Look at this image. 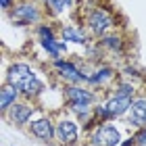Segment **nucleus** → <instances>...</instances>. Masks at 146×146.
I'll return each instance as SVG.
<instances>
[{"label":"nucleus","instance_id":"obj_1","mask_svg":"<svg viewBox=\"0 0 146 146\" xmlns=\"http://www.w3.org/2000/svg\"><path fill=\"white\" fill-rule=\"evenodd\" d=\"M42 6L36 0H19L9 11V17L15 25H31L42 21Z\"/></svg>","mask_w":146,"mask_h":146},{"label":"nucleus","instance_id":"obj_2","mask_svg":"<svg viewBox=\"0 0 146 146\" xmlns=\"http://www.w3.org/2000/svg\"><path fill=\"white\" fill-rule=\"evenodd\" d=\"M86 27L92 36H107L109 31L115 27V17L111 15V11H107L104 6H94L88 15H86Z\"/></svg>","mask_w":146,"mask_h":146},{"label":"nucleus","instance_id":"obj_3","mask_svg":"<svg viewBox=\"0 0 146 146\" xmlns=\"http://www.w3.org/2000/svg\"><path fill=\"white\" fill-rule=\"evenodd\" d=\"M123 138H121L119 127L109 121L90 129V136H88V146H119Z\"/></svg>","mask_w":146,"mask_h":146},{"label":"nucleus","instance_id":"obj_4","mask_svg":"<svg viewBox=\"0 0 146 146\" xmlns=\"http://www.w3.org/2000/svg\"><path fill=\"white\" fill-rule=\"evenodd\" d=\"M52 67L58 71V77H61L67 86H79V84H84V82H90V73L82 71L73 61H67V58H56V61L52 63Z\"/></svg>","mask_w":146,"mask_h":146},{"label":"nucleus","instance_id":"obj_5","mask_svg":"<svg viewBox=\"0 0 146 146\" xmlns=\"http://www.w3.org/2000/svg\"><path fill=\"white\" fill-rule=\"evenodd\" d=\"M56 140L63 146H75L79 142V125L77 119L61 117L56 121Z\"/></svg>","mask_w":146,"mask_h":146},{"label":"nucleus","instance_id":"obj_6","mask_svg":"<svg viewBox=\"0 0 146 146\" xmlns=\"http://www.w3.org/2000/svg\"><path fill=\"white\" fill-rule=\"evenodd\" d=\"M29 131L42 142H52V138H56V123L50 117H38L29 123Z\"/></svg>","mask_w":146,"mask_h":146},{"label":"nucleus","instance_id":"obj_7","mask_svg":"<svg viewBox=\"0 0 146 146\" xmlns=\"http://www.w3.org/2000/svg\"><path fill=\"white\" fill-rule=\"evenodd\" d=\"M63 94H65L67 104H94L96 102V94L92 90L84 88L82 84L79 86H65Z\"/></svg>","mask_w":146,"mask_h":146},{"label":"nucleus","instance_id":"obj_8","mask_svg":"<svg viewBox=\"0 0 146 146\" xmlns=\"http://www.w3.org/2000/svg\"><path fill=\"white\" fill-rule=\"evenodd\" d=\"M34 111H36V107L31 102H15L13 107L6 111V119L13 123V125H27L29 121H31V115H34Z\"/></svg>","mask_w":146,"mask_h":146},{"label":"nucleus","instance_id":"obj_9","mask_svg":"<svg viewBox=\"0 0 146 146\" xmlns=\"http://www.w3.org/2000/svg\"><path fill=\"white\" fill-rule=\"evenodd\" d=\"M131 102H134V98H131V96H123V94L113 92V94L109 96V100L104 102V109H107V113H109V119L123 117L125 113L129 111Z\"/></svg>","mask_w":146,"mask_h":146},{"label":"nucleus","instance_id":"obj_10","mask_svg":"<svg viewBox=\"0 0 146 146\" xmlns=\"http://www.w3.org/2000/svg\"><path fill=\"white\" fill-rule=\"evenodd\" d=\"M125 121H127V125H134L138 129H142L146 125V96H136L134 98L129 111L125 113Z\"/></svg>","mask_w":146,"mask_h":146},{"label":"nucleus","instance_id":"obj_11","mask_svg":"<svg viewBox=\"0 0 146 146\" xmlns=\"http://www.w3.org/2000/svg\"><path fill=\"white\" fill-rule=\"evenodd\" d=\"M17 90H19V94H21L23 98H29V100H34V98H38V96L44 92V82L36 75V71H34L31 75H27L21 84L17 86Z\"/></svg>","mask_w":146,"mask_h":146},{"label":"nucleus","instance_id":"obj_12","mask_svg":"<svg viewBox=\"0 0 146 146\" xmlns=\"http://www.w3.org/2000/svg\"><path fill=\"white\" fill-rule=\"evenodd\" d=\"M34 73V69L29 67L27 63H13L11 67H9V71H6V79H4V84H11V86H17L23 82L27 75H31Z\"/></svg>","mask_w":146,"mask_h":146},{"label":"nucleus","instance_id":"obj_13","mask_svg":"<svg viewBox=\"0 0 146 146\" xmlns=\"http://www.w3.org/2000/svg\"><path fill=\"white\" fill-rule=\"evenodd\" d=\"M115 69L113 67H107V65H102V67H96L94 71L90 73V82L92 86H98V88H104V86H109L113 79H115Z\"/></svg>","mask_w":146,"mask_h":146},{"label":"nucleus","instance_id":"obj_14","mask_svg":"<svg viewBox=\"0 0 146 146\" xmlns=\"http://www.w3.org/2000/svg\"><path fill=\"white\" fill-rule=\"evenodd\" d=\"M19 90L15 86L11 84H4L2 90H0V111H2V115H6V111H9L15 102H19Z\"/></svg>","mask_w":146,"mask_h":146},{"label":"nucleus","instance_id":"obj_15","mask_svg":"<svg viewBox=\"0 0 146 146\" xmlns=\"http://www.w3.org/2000/svg\"><path fill=\"white\" fill-rule=\"evenodd\" d=\"M61 36L65 42H73V44H88V36L82 27L77 25H67V27L61 29Z\"/></svg>","mask_w":146,"mask_h":146},{"label":"nucleus","instance_id":"obj_16","mask_svg":"<svg viewBox=\"0 0 146 146\" xmlns=\"http://www.w3.org/2000/svg\"><path fill=\"white\" fill-rule=\"evenodd\" d=\"M40 46L48 52V56L52 61L61 58V52H67V42H58V40H40Z\"/></svg>","mask_w":146,"mask_h":146},{"label":"nucleus","instance_id":"obj_17","mask_svg":"<svg viewBox=\"0 0 146 146\" xmlns=\"http://www.w3.org/2000/svg\"><path fill=\"white\" fill-rule=\"evenodd\" d=\"M100 46L104 50L113 52V54H121L123 52V38L119 34H107L100 38Z\"/></svg>","mask_w":146,"mask_h":146},{"label":"nucleus","instance_id":"obj_18","mask_svg":"<svg viewBox=\"0 0 146 146\" xmlns=\"http://www.w3.org/2000/svg\"><path fill=\"white\" fill-rule=\"evenodd\" d=\"M44 4L48 6V11L52 13V15H63L65 11H69V9H71L73 0H46Z\"/></svg>","mask_w":146,"mask_h":146},{"label":"nucleus","instance_id":"obj_19","mask_svg":"<svg viewBox=\"0 0 146 146\" xmlns=\"http://www.w3.org/2000/svg\"><path fill=\"white\" fill-rule=\"evenodd\" d=\"M115 92H117V94H123V96L136 98V86L131 84V82H119L115 86Z\"/></svg>","mask_w":146,"mask_h":146},{"label":"nucleus","instance_id":"obj_20","mask_svg":"<svg viewBox=\"0 0 146 146\" xmlns=\"http://www.w3.org/2000/svg\"><path fill=\"white\" fill-rule=\"evenodd\" d=\"M38 38L40 40H54V29H52L50 25H46V23L38 25Z\"/></svg>","mask_w":146,"mask_h":146},{"label":"nucleus","instance_id":"obj_21","mask_svg":"<svg viewBox=\"0 0 146 146\" xmlns=\"http://www.w3.org/2000/svg\"><path fill=\"white\" fill-rule=\"evenodd\" d=\"M136 146H146V125L136 134Z\"/></svg>","mask_w":146,"mask_h":146},{"label":"nucleus","instance_id":"obj_22","mask_svg":"<svg viewBox=\"0 0 146 146\" xmlns=\"http://www.w3.org/2000/svg\"><path fill=\"white\" fill-rule=\"evenodd\" d=\"M0 6H2V11L9 13L13 6H15V0H0Z\"/></svg>","mask_w":146,"mask_h":146},{"label":"nucleus","instance_id":"obj_23","mask_svg":"<svg viewBox=\"0 0 146 146\" xmlns=\"http://www.w3.org/2000/svg\"><path fill=\"white\" fill-rule=\"evenodd\" d=\"M119 146H136V136H131V138H125V140L119 144Z\"/></svg>","mask_w":146,"mask_h":146},{"label":"nucleus","instance_id":"obj_24","mask_svg":"<svg viewBox=\"0 0 146 146\" xmlns=\"http://www.w3.org/2000/svg\"><path fill=\"white\" fill-rule=\"evenodd\" d=\"M42 2H46V0H42Z\"/></svg>","mask_w":146,"mask_h":146}]
</instances>
